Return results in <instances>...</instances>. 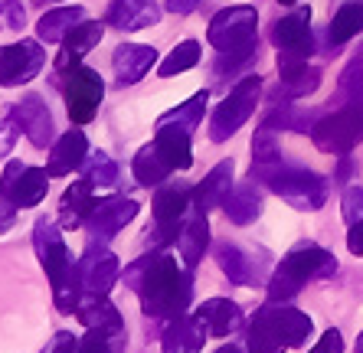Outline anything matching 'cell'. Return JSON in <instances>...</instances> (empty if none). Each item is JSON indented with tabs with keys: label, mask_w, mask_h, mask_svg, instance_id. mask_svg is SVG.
<instances>
[{
	"label": "cell",
	"mask_w": 363,
	"mask_h": 353,
	"mask_svg": "<svg viewBox=\"0 0 363 353\" xmlns=\"http://www.w3.org/2000/svg\"><path fill=\"white\" fill-rule=\"evenodd\" d=\"M125 285L131 291H138L147 318H161V320H174L180 314H186L190 298H194L190 269L170 252H164V249L138 259L135 265H128Z\"/></svg>",
	"instance_id": "obj_1"
},
{
	"label": "cell",
	"mask_w": 363,
	"mask_h": 353,
	"mask_svg": "<svg viewBox=\"0 0 363 353\" xmlns=\"http://www.w3.org/2000/svg\"><path fill=\"white\" fill-rule=\"evenodd\" d=\"M33 245L40 255V265L52 285V298L62 314H72L82 301V275H79V262L72 259L66 239L56 229L52 219H36L33 226Z\"/></svg>",
	"instance_id": "obj_2"
},
{
	"label": "cell",
	"mask_w": 363,
	"mask_h": 353,
	"mask_svg": "<svg viewBox=\"0 0 363 353\" xmlns=\"http://www.w3.org/2000/svg\"><path fill=\"white\" fill-rule=\"evenodd\" d=\"M314 324L304 311L285 308V304H265L249 320L245 350L249 353H285L291 347H304L311 337Z\"/></svg>",
	"instance_id": "obj_3"
},
{
	"label": "cell",
	"mask_w": 363,
	"mask_h": 353,
	"mask_svg": "<svg viewBox=\"0 0 363 353\" xmlns=\"http://www.w3.org/2000/svg\"><path fill=\"white\" fill-rule=\"evenodd\" d=\"M252 180H262L272 194H279L288 206H295L301 213H314L328 203V176L314 174V170L301 167V164H291V160L279 157L262 167H252Z\"/></svg>",
	"instance_id": "obj_4"
},
{
	"label": "cell",
	"mask_w": 363,
	"mask_h": 353,
	"mask_svg": "<svg viewBox=\"0 0 363 353\" xmlns=\"http://www.w3.org/2000/svg\"><path fill=\"white\" fill-rule=\"evenodd\" d=\"M334 271H337V259H334L328 249H321V245H314V242L295 245V249L275 265V271H272L269 301L272 304L291 301L308 281H314V278H330Z\"/></svg>",
	"instance_id": "obj_5"
},
{
	"label": "cell",
	"mask_w": 363,
	"mask_h": 353,
	"mask_svg": "<svg viewBox=\"0 0 363 353\" xmlns=\"http://www.w3.org/2000/svg\"><path fill=\"white\" fill-rule=\"evenodd\" d=\"M255 33H259V13L249 4H239V7L220 10L210 20L206 40L216 52H259Z\"/></svg>",
	"instance_id": "obj_6"
},
{
	"label": "cell",
	"mask_w": 363,
	"mask_h": 353,
	"mask_svg": "<svg viewBox=\"0 0 363 353\" xmlns=\"http://www.w3.org/2000/svg\"><path fill=\"white\" fill-rule=\"evenodd\" d=\"M311 138L324 154H350L363 138V101H344L337 111L318 118Z\"/></svg>",
	"instance_id": "obj_7"
},
{
	"label": "cell",
	"mask_w": 363,
	"mask_h": 353,
	"mask_svg": "<svg viewBox=\"0 0 363 353\" xmlns=\"http://www.w3.org/2000/svg\"><path fill=\"white\" fill-rule=\"evenodd\" d=\"M259 95H262V79L259 76H245L242 82H236V89H233V92L216 105V111H213V121H210L213 141L223 144L236 135L239 128L252 118L255 105H259Z\"/></svg>",
	"instance_id": "obj_8"
},
{
	"label": "cell",
	"mask_w": 363,
	"mask_h": 353,
	"mask_svg": "<svg viewBox=\"0 0 363 353\" xmlns=\"http://www.w3.org/2000/svg\"><path fill=\"white\" fill-rule=\"evenodd\" d=\"M62 76V99H66V111L72 118V125H89L99 115L101 95H105V82L95 69L89 66H72Z\"/></svg>",
	"instance_id": "obj_9"
},
{
	"label": "cell",
	"mask_w": 363,
	"mask_h": 353,
	"mask_svg": "<svg viewBox=\"0 0 363 353\" xmlns=\"http://www.w3.org/2000/svg\"><path fill=\"white\" fill-rule=\"evenodd\" d=\"M190 206H194V190H190V186L167 184L157 190V196H154V229H147V232H154L151 242L157 245V249L177 242Z\"/></svg>",
	"instance_id": "obj_10"
},
{
	"label": "cell",
	"mask_w": 363,
	"mask_h": 353,
	"mask_svg": "<svg viewBox=\"0 0 363 353\" xmlns=\"http://www.w3.org/2000/svg\"><path fill=\"white\" fill-rule=\"evenodd\" d=\"M272 43H275V50H279V69L308 62L314 52L311 10L295 7L291 13H285V17L275 23V30H272Z\"/></svg>",
	"instance_id": "obj_11"
},
{
	"label": "cell",
	"mask_w": 363,
	"mask_h": 353,
	"mask_svg": "<svg viewBox=\"0 0 363 353\" xmlns=\"http://www.w3.org/2000/svg\"><path fill=\"white\" fill-rule=\"evenodd\" d=\"M46 190H50V170L7 160V167L0 174V203H10L17 210H30V206H40L46 200Z\"/></svg>",
	"instance_id": "obj_12"
},
{
	"label": "cell",
	"mask_w": 363,
	"mask_h": 353,
	"mask_svg": "<svg viewBox=\"0 0 363 353\" xmlns=\"http://www.w3.org/2000/svg\"><path fill=\"white\" fill-rule=\"evenodd\" d=\"M46 66V50L36 40H20L13 46H0V85H26Z\"/></svg>",
	"instance_id": "obj_13"
},
{
	"label": "cell",
	"mask_w": 363,
	"mask_h": 353,
	"mask_svg": "<svg viewBox=\"0 0 363 353\" xmlns=\"http://www.w3.org/2000/svg\"><path fill=\"white\" fill-rule=\"evenodd\" d=\"M79 275H82V294H108L115 281L121 278V262L118 255L105 249L101 242H89V249L79 259Z\"/></svg>",
	"instance_id": "obj_14"
},
{
	"label": "cell",
	"mask_w": 363,
	"mask_h": 353,
	"mask_svg": "<svg viewBox=\"0 0 363 353\" xmlns=\"http://www.w3.org/2000/svg\"><path fill=\"white\" fill-rule=\"evenodd\" d=\"M138 210H141V206H138L131 196L95 200L92 213H89V219H85V229H89V235H92L95 242H105V239H111V235H118L121 229L138 216Z\"/></svg>",
	"instance_id": "obj_15"
},
{
	"label": "cell",
	"mask_w": 363,
	"mask_h": 353,
	"mask_svg": "<svg viewBox=\"0 0 363 353\" xmlns=\"http://www.w3.org/2000/svg\"><path fill=\"white\" fill-rule=\"evenodd\" d=\"M76 314L85 330H95V334L108 337V340L125 337V320H121L118 308L108 301V294H99V298H95V294H82Z\"/></svg>",
	"instance_id": "obj_16"
},
{
	"label": "cell",
	"mask_w": 363,
	"mask_h": 353,
	"mask_svg": "<svg viewBox=\"0 0 363 353\" xmlns=\"http://www.w3.org/2000/svg\"><path fill=\"white\" fill-rule=\"evenodd\" d=\"M10 115H13V121L20 125V131H23L26 141L33 144V147H46V144L52 141V135H56L52 115H50L46 101H43L40 95H26V99H20Z\"/></svg>",
	"instance_id": "obj_17"
},
{
	"label": "cell",
	"mask_w": 363,
	"mask_h": 353,
	"mask_svg": "<svg viewBox=\"0 0 363 353\" xmlns=\"http://www.w3.org/2000/svg\"><path fill=\"white\" fill-rule=\"evenodd\" d=\"M154 62H157V50L154 46H141V43H121L115 50V56H111V69H115L118 85L141 82L151 72Z\"/></svg>",
	"instance_id": "obj_18"
},
{
	"label": "cell",
	"mask_w": 363,
	"mask_h": 353,
	"mask_svg": "<svg viewBox=\"0 0 363 353\" xmlns=\"http://www.w3.org/2000/svg\"><path fill=\"white\" fill-rule=\"evenodd\" d=\"M85 157H89V138H85L82 128H69L66 135L52 144L46 170H50V176H66L72 170H82Z\"/></svg>",
	"instance_id": "obj_19"
},
{
	"label": "cell",
	"mask_w": 363,
	"mask_h": 353,
	"mask_svg": "<svg viewBox=\"0 0 363 353\" xmlns=\"http://www.w3.org/2000/svg\"><path fill=\"white\" fill-rule=\"evenodd\" d=\"M233 170H236L233 160H220V164L194 186V210L196 213H210V210H216V206H223L226 194L233 190Z\"/></svg>",
	"instance_id": "obj_20"
},
{
	"label": "cell",
	"mask_w": 363,
	"mask_h": 353,
	"mask_svg": "<svg viewBox=\"0 0 363 353\" xmlns=\"http://www.w3.org/2000/svg\"><path fill=\"white\" fill-rule=\"evenodd\" d=\"M194 314L203 324L206 337H229V334H236L239 324H242L239 304L229 301V298H210V301H203Z\"/></svg>",
	"instance_id": "obj_21"
},
{
	"label": "cell",
	"mask_w": 363,
	"mask_h": 353,
	"mask_svg": "<svg viewBox=\"0 0 363 353\" xmlns=\"http://www.w3.org/2000/svg\"><path fill=\"white\" fill-rule=\"evenodd\" d=\"M161 20V7L154 0H115L108 7V23L121 33H138Z\"/></svg>",
	"instance_id": "obj_22"
},
{
	"label": "cell",
	"mask_w": 363,
	"mask_h": 353,
	"mask_svg": "<svg viewBox=\"0 0 363 353\" xmlns=\"http://www.w3.org/2000/svg\"><path fill=\"white\" fill-rule=\"evenodd\" d=\"M203 340H206V330L196 320V314H180V318L167 320L161 337V350L164 353H200Z\"/></svg>",
	"instance_id": "obj_23"
},
{
	"label": "cell",
	"mask_w": 363,
	"mask_h": 353,
	"mask_svg": "<svg viewBox=\"0 0 363 353\" xmlns=\"http://www.w3.org/2000/svg\"><path fill=\"white\" fill-rule=\"evenodd\" d=\"M151 144L174 170H190V164H194V135L190 131L177 125H157Z\"/></svg>",
	"instance_id": "obj_24"
},
{
	"label": "cell",
	"mask_w": 363,
	"mask_h": 353,
	"mask_svg": "<svg viewBox=\"0 0 363 353\" xmlns=\"http://www.w3.org/2000/svg\"><path fill=\"white\" fill-rule=\"evenodd\" d=\"M105 36V26L101 23H92V20H82L76 30H69L66 40H62V50L56 56V72H66V69L79 66V59L85 56L89 50H95Z\"/></svg>",
	"instance_id": "obj_25"
},
{
	"label": "cell",
	"mask_w": 363,
	"mask_h": 353,
	"mask_svg": "<svg viewBox=\"0 0 363 353\" xmlns=\"http://www.w3.org/2000/svg\"><path fill=\"white\" fill-rule=\"evenodd\" d=\"M223 210H226V219L236 223V226H249L255 219L262 216V190L252 184H239L233 186L223 200Z\"/></svg>",
	"instance_id": "obj_26"
},
{
	"label": "cell",
	"mask_w": 363,
	"mask_h": 353,
	"mask_svg": "<svg viewBox=\"0 0 363 353\" xmlns=\"http://www.w3.org/2000/svg\"><path fill=\"white\" fill-rule=\"evenodd\" d=\"M206 245H210V223H206V213H196L184 223L177 235V249H180V262H184L186 269L194 271L200 265L203 252H206Z\"/></svg>",
	"instance_id": "obj_27"
},
{
	"label": "cell",
	"mask_w": 363,
	"mask_h": 353,
	"mask_svg": "<svg viewBox=\"0 0 363 353\" xmlns=\"http://www.w3.org/2000/svg\"><path fill=\"white\" fill-rule=\"evenodd\" d=\"M216 262H220L223 275L233 281V285H255L259 281V265L252 262V255L242 252L236 242H220L216 245Z\"/></svg>",
	"instance_id": "obj_28"
},
{
	"label": "cell",
	"mask_w": 363,
	"mask_h": 353,
	"mask_svg": "<svg viewBox=\"0 0 363 353\" xmlns=\"http://www.w3.org/2000/svg\"><path fill=\"white\" fill-rule=\"evenodd\" d=\"M92 190L95 186L89 184V180H76V184L66 186V194H62V200H60V223L66 229L85 226V219H89V213H92V206H95Z\"/></svg>",
	"instance_id": "obj_29"
},
{
	"label": "cell",
	"mask_w": 363,
	"mask_h": 353,
	"mask_svg": "<svg viewBox=\"0 0 363 353\" xmlns=\"http://www.w3.org/2000/svg\"><path fill=\"white\" fill-rule=\"evenodd\" d=\"M321 85V69L298 62V66H285L279 69V99L295 101V99H308Z\"/></svg>",
	"instance_id": "obj_30"
},
{
	"label": "cell",
	"mask_w": 363,
	"mask_h": 353,
	"mask_svg": "<svg viewBox=\"0 0 363 353\" xmlns=\"http://www.w3.org/2000/svg\"><path fill=\"white\" fill-rule=\"evenodd\" d=\"M82 20H85V7H79V4L46 10L40 17V23H36V36H40L43 43H62L69 30H76Z\"/></svg>",
	"instance_id": "obj_31"
},
{
	"label": "cell",
	"mask_w": 363,
	"mask_h": 353,
	"mask_svg": "<svg viewBox=\"0 0 363 353\" xmlns=\"http://www.w3.org/2000/svg\"><path fill=\"white\" fill-rule=\"evenodd\" d=\"M131 170H135V180L141 186H161L164 180L174 174V167H170L167 160L161 157V151H157L154 144H144L141 151L135 154V160H131Z\"/></svg>",
	"instance_id": "obj_32"
},
{
	"label": "cell",
	"mask_w": 363,
	"mask_h": 353,
	"mask_svg": "<svg viewBox=\"0 0 363 353\" xmlns=\"http://www.w3.org/2000/svg\"><path fill=\"white\" fill-rule=\"evenodd\" d=\"M360 33H363V0H360V4H344V7L334 13L330 26H328L330 50L337 52L344 43H350L354 36H360Z\"/></svg>",
	"instance_id": "obj_33"
},
{
	"label": "cell",
	"mask_w": 363,
	"mask_h": 353,
	"mask_svg": "<svg viewBox=\"0 0 363 353\" xmlns=\"http://www.w3.org/2000/svg\"><path fill=\"white\" fill-rule=\"evenodd\" d=\"M206 101H210V92L203 89V92H196L190 101H184V105H177V108H170L167 115H161V118H157V125H177V128H184V131H190V135H194L196 128L203 125Z\"/></svg>",
	"instance_id": "obj_34"
},
{
	"label": "cell",
	"mask_w": 363,
	"mask_h": 353,
	"mask_svg": "<svg viewBox=\"0 0 363 353\" xmlns=\"http://www.w3.org/2000/svg\"><path fill=\"white\" fill-rule=\"evenodd\" d=\"M82 176L92 186H115V184H118V164H115V160H111L105 151H95V154H89V157H85Z\"/></svg>",
	"instance_id": "obj_35"
},
{
	"label": "cell",
	"mask_w": 363,
	"mask_h": 353,
	"mask_svg": "<svg viewBox=\"0 0 363 353\" xmlns=\"http://www.w3.org/2000/svg\"><path fill=\"white\" fill-rule=\"evenodd\" d=\"M196 62H200V43H196V40H186V43H180V46L170 52L167 59H164L157 72H161L164 79H170V76H180V72H186V69H194Z\"/></svg>",
	"instance_id": "obj_36"
},
{
	"label": "cell",
	"mask_w": 363,
	"mask_h": 353,
	"mask_svg": "<svg viewBox=\"0 0 363 353\" xmlns=\"http://www.w3.org/2000/svg\"><path fill=\"white\" fill-rule=\"evenodd\" d=\"M340 99L363 101V52L350 59V66L340 72Z\"/></svg>",
	"instance_id": "obj_37"
},
{
	"label": "cell",
	"mask_w": 363,
	"mask_h": 353,
	"mask_svg": "<svg viewBox=\"0 0 363 353\" xmlns=\"http://www.w3.org/2000/svg\"><path fill=\"white\" fill-rule=\"evenodd\" d=\"M340 216H344L347 226H354L357 219L363 216V186H347L344 190V200H340Z\"/></svg>",
	"instance_id": "obj_38"
},
{
	"label": "cell",
	"mask_w": 363,
	"mask_h": 353,
	"mask_svg": "<svg viewBox=\"0 0 363 353\" xmlns=\"http://www.w3.org/2000/svg\"><path fill=\"white\" fill-rule=\"evenodd\" d=\"M0 17L7 20L10 30H23V20H26V10L20 0H0Z\"/></svg>",
	"instance_id": "obj_39"
},
{
	"label": "cell",
	"mask_w": 363,
	"mask_h": 353,
	"mask_svg": "<svg viewBox=\"0 0 363 353\" xmlns=\"http://www.w3.org/2000/svg\"><path fill=\"white\" fill-rule=\"evenodd\" d=\"M17 135H20V125L13 121V115L4 118V121H0V157H7V154L13 151V141H17Z\"/></svg>",
	"instance_id": "obj_40"
},
{
	"label": "cell",
	"mask_w": 363,
	"mask_h": 353,
	"mask_svg": "<svg viewBox=\"0 0 363 353\" xmlns=\"http://www.w3.org/2000/svg\"><path fill=\"white\" fill-rule=\"evenodd\" d=\"M308 353H344V337H340V330H324L321 334V340L311 347Z\"/></svg>",
	"instance_id": "obj_41"
},
{
	"label": "cell",
	"mask_w": 363,
	"mask_h": 353,
	"mask_svg": "<svg viewBox=\"0 0 363 353\" xmlns=\"http://www.w3.org/2000/svg\"><path fill=\"white\" fill-rule=\"evenodd\" d=\"M79 350V337H72L69 330H60L50 344L43 347V353H76Z\"/></svg>",
	"instance_id": "obj_42"
},
{
	"label": "cell",
	"mask_w": 363,
	"mask_h": 353,
	"mask_svg": "<svg viewBox=\"0 0 363 353\" xmlns=\"http://www.w3.org/2000/svg\"><path fill=\"white\" fill-rule=\"evenodd\" d=\"M76 353H115L108 347V337H101V334H95V330H89V337H82L79 340V350Z\"/></svg>",
	"instance_id": "obj_43"
},
{
	"label": "cell",
	"mask_w": 363,
	"mask_h": 353,
	"mask_svg": "<svg viewBox=\"0 0 363 353\" xmlns=\"http://www.w3.org/2000/svg\"><path fill=\"white\" fill-rule=\"evenodd\" d=\"M347 249L363 259V216L357 219L354 226H350V232H347Z\"/></svg>",
	"instance_id": "obj_44"
},
{
	"label": "cell",
	"mask_w": 363,
	"mask_h": 353,
	"mask_svg": "<svg viewBox=\"0 0 363 353\" xmlns=\"http://www.w3.org/2000/svg\"><path fill=\"white\" fill-rule=\"evenodd\" d=\"M17 223V206H10V203H0V235L10 232Z\"/></svg>",
	"instance_id": "obj_45"
},
{
	"label": "cell",
	"mask_w": 363,
	"mask_h": 353,
	"mask_svg": "<svg viewBox=\"0 0 363 353\" xmlns=\"http://www.w3.org/2000/svg\"><path fill=\"white\" fill-rule=\"evenodd\" d=\"M196 4L200 0H167V10L170 13H177V17H186V13H194Z\"/></svg>",
	"instance_id": "obj_46"
},
{
	"label": "cell",
	"mask_w": 363,
	"mask_h": 353,
	"mask_svg": "<svg viewBox=\"0 0 363 353\" xmlns=\"http://www.w3.org/2000/svg\"><path fill=\"white\" fill-rule=\"evenodd\" d=\"M216 353H249V350H242V347H236V344H226V347H220Z\"/></svg>",
	"instance_id": "obj_47"
},
{
	"label": "cell",
	"mask_w": 363,
	"mask_h": 353,
	"mask_svg": "<svg viewBox=\"0 0 363 353\" xmlns=\"http://www.w3.org/2000/svg\"><path fill=\"white\" fill-rule=\"evenodd\" d=\"M357 353H363V334H360V340H357Z\"/></svg>",
	"instance_id": "obj_48"
},
{
	"label": "cell",
	"mask_w": 363,
	"mask_h": 353,
	"mask_svg": "<svg viewBox=\"0 0 363 353\" xmlns=\"http://www.w3.org/2000/svg\"><path fill=\"white\" fill-rule=\"evenodd\" d=\"M279 4H298V0H279Z\"/></svg>",
	"instance_id": "obj_49"
}]
</instances>
